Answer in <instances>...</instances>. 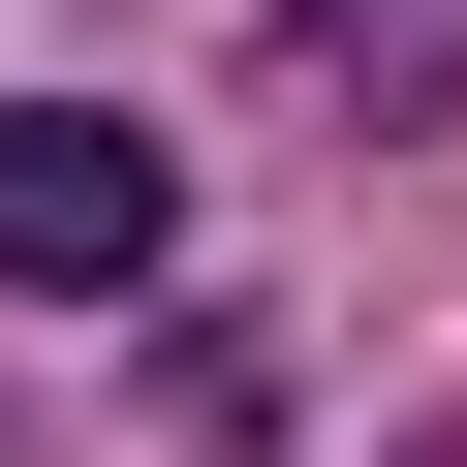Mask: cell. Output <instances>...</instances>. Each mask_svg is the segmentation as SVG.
I'll list each match as a JSON object with an SVG mask.
<instances>
[{
    "instance_id": "obj_2",
    "label": "cell",
    "mask_w": 467,
    "mask_h": 467,
    "mask_svg": "<svg viewBox=\"0 0 467 467\" xmlns=\"http://www.w3.org/2000/svg\"><path fill=\"white\" fill-rule=\"evenodd\" d=\"M312 94H343V125H405V94H436V0H312Z\"/></svg>"
},
{
    "instance_id": "obj_1",
    "label": "cell",
    "mask_w": 467,
    "mask_h": 467,
    "mask_svg": "<svg viewBox=\"0 0 467 467\" xmlns=\"http://www.w3.org/2000/svg\"><path fill=\"white\" fill-rule=\"evenodd\" d=\"M187 281V156L125 94H0V312H156Z\"/></svg>"
}]
</instances>
